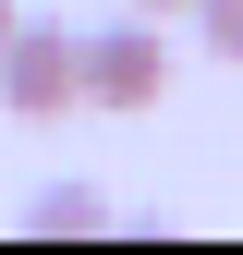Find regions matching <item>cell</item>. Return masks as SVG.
I'll return each instance as SVG.
<instances>
[{"label":"cell","instance_id":"1","mask_svg":"<svg viewBox=\"0 0 243 255\" xmlns=\"http://www.w3.org/2000/svg\"><path fill=\"white\" fill-rule=\"evenodd\" d=\"M85 98V37L73 24H12L0 37V110L12 122H61Z\"/></svg>","mask_w":243,"mask_h":255},{"label":"cell","instance_id":"2","mask_svg":"<svg viewBox=\"0 0 243 255\" xmlns=\"http://www.w3.org/2000/svg\"><path fill=\"white\" fill-rule=\"evenodd\" d=\"M170 98V37H158V12H122L85 37V110H158Z\"/></svg>","mask_w":243,"mask_h":255},{"label":"cell","instance_id":"3","mask_svg":"<svg viewBox=\"0 0 243 255\" xmlns=\"http://www.w3.org/2000/svg\"><path fill=\"white\" fill-rule=\"evenodd\" d=\"M24 219H37V231H98L110 195H98V182H37V207H24Z\"/></svg>","mask_w":243,"mask_h":255},{"label":"cell","instance_id":"4","mask_svg":"<svg viewBox=\"0 0 243 255\" xmlns=\"http://www.w3.org/2000/svg\"><path fill=\"white\" fill-rule=\"evenodd\" d=\"M195 37H207V61H243V0H195Z\"/></svg>","mask_w":243,"mask_h":255},{"label":"cell","instance_id":"5","mask_svg":"<svg viewBox=\"0 0 243 255\" xmlns=\"http://www.w3.org/2000/svg\"><path fill=\"white\" fill-rule=\"evenodd\" d=\"M134 12H195V0H134Z\"/></svg>","mask_w":243,"mask_h":255},{"label":"cell","instance_id":"6","mask_svg":"<svg viewBox=\"0 0 243 255\" xmlns=\"http://www.w3.org/2000/svg\"><path fill=\"white\" fill-rule=\"evenodd\" d=\"M12 24H24V12H12V0H0V37H12Z\"/></svg>","mask_w":243,"mask_h":255}]
</instances>
